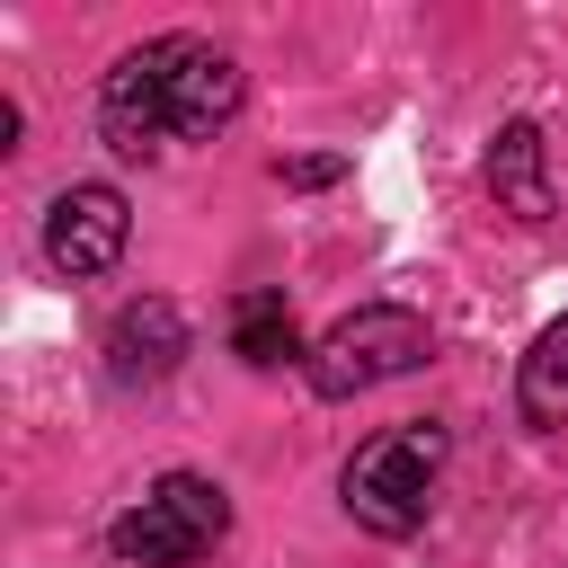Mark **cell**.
Here are the masks:
<instances>
[{
  "instance_id": "cell-1",
  "label": "cell",
  "mask_w": 568,
  "mask_h": 568,
  "mask_svg": "<svg viewBox=\"0 0 568 568\" xmlns=\"http://www.w3.org/2000/svg\"><path fill=\"white\" fill-rule=\"evenodd\" d=\"M435 470H444V426H435V417H408V426H382V435L346 462L337 497H346V515H355L364 532L408 541V532L426 524V488H435Z\"/></svg>"
},
{
  "instance_id": "cell-2",
  "label": "cell",
  "mask_w": 568,
  "mask_h": 568,
  "mask_svg": "<svg viewBox=\"0 0 568 568\" xmlns=\"http://www.w3.org/2000/svg\"><path fill=\"white\" fill-rule=\"evenodd\" d=\"M426 355H435L426 311H408V302H364V311H346V320L302 355V373H311L320 399H355V390H382V382L417 373Z\"/></svg>"
},
{
  "instance_id": "cell-3",
  "label": "cell",
  "mask_w": 568,
  "mask_h": 568,
  "mask_svg": "<svg viewBox=\"0 0 568 568\" xmlns=\"http://www.w3.org/2000/svg\"><path fill=\"white\" fill-rule=\"evenodd\" d=\"M231 532V497L204 479V470H169L142 506H124L115 515V559L124 568H195L213 541Z\"/></svg>"
},
{
  "instance_id": "cell-4",
  "label": "cell",
  "mask_w": 568,
  "mask_h": 568,
  "mask_svg": "<svg viewBox=\"0 0 568 568\" xmlns=\"http://www.w3.org/2000/svg\"><path fill=\"white\" fill-rule=\"evenodd\" d=\"M169 62H178V36L133 44V53L106 71V89H98V133H106V151H124V160H151V151H160V133H169Z\"/></svg>"
},
{
  "instance_id": "cell-5",
  "label": "cell",
  "mask_w": 568,
  "mask_h": 568,
  "mask_svg": "<svg viewBox=\"0 0 568 568\" xmlns=\"http://www.w3.org/2000/svg\"><path fill=\"white\" fill-rule=\"evenodd\" d=\"M124 240H133V213H124L115 186H62L53 213H44V257L62 275H106L124 257Z\"/></svg>"
},
{
  "instance_id": "cell-6",
  "label": "cell",
  "mask_w": 568,
  "mask_h": 568,
  "mask_svg": "<svg viewBox=\"0 0 568 568\" xmlns=\"http://www.w3.org/2000/svg\"><path fill=\"white\" fill-rule=\"evenodd\" d=\"M178 355H186V311H178L169 293H142V302H124V311L106 320V382L151 390V382L178 373Z\"/></svg>"
},
{
  "instance_id": "cell-7",
  "label": "cell",
  "mask_w": 568,
  "mask_h": 568,
  "mask_svg": "<svg viewBox=\"0 0 568 568\" xmlns=\"http://www.w3.org/2000/svg\"><path fill=\"white\" fill-rule=\"evenodd\" d=\"M240 98H248L240 62L213 53V44H195V36H178V62H169V133L213 142V133L240 115Z\"/></svg>"
},
{
  "instance_id": "cell-8",
  "label": "cell",
  "mask_w": 568,
  "mask_h": 568,
  "mask_svg": "<svg viewBox=\"0 0 568 568\" xmlns=\"http://www.w3.org/2000/svg\"><path fill=\"white\" fill-rule=\"evenodd\" d=\"M488 195H497V213H515L524 231H541L550 213H559V195H550V142H541V124H497V142H488Z\"/></svg>"
},
{
  "instance_id": "cell-9",
  "label": "cell",
  "mask_w": 568,
  "mask_h": 568,
  "mask_svg": "<svg viewBox=\"0 0 568 568\" xmlns=\"http://www.w3.org/2000/svg\"><path fill=\"white\" fill-rule=\"evenodd\" d=\"M231 346H240V364H257V373H275V364H293V355H311L302 346V328H293V302L284 293H240L231 302Z\"/></svg>"
},
{
  "instance_id": "cell-10",
  "label": "cell",
  "mask_w": 568,
  "mask_h": 568,
  "mask_svg": "<svg viewBox=\"0 0 568 568\" xmlns=\"http://www.w3.org/2000/svg\"><path fill=\"white\" fill-rule=\"evenodd\" d=\"M515 408H524V426H568V320H550L541 337H532V355H524V373H515Z\"/></svg>"
},
{
  "instance_id": "cell-11",
  "label": "cell",
  "mask_w": 568,
  "mask_h": 568,
  "mask_svg": "<svg viewBox=\"0 0 568 568\" xmlns=\"http://www.w3.org/2000/svg\"><path fill=\"white\" fill-rule=\"evenodd\" d=\"M275 178H284V186H337L346 160H337V151H302V160H275Z\"/></svg>"
}]
</instances>
